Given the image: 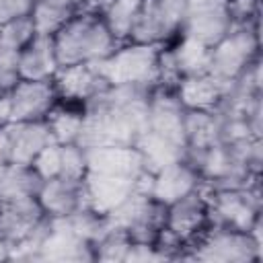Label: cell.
I'll return each mask as SVG.
<instances>
[{
	"mask_svg": "<svg viewBox=\"0 0 263 263\" xmlns=\"http://www.w3.org/2000/svg\"><path fill=\"white\" fill-rule=\"evenodd\" d=\"M78 6L74 0H33L31 6V21L35 35H51L58 33L74 14Z\"/></svg>",
	"mask_w": 263,
	"mask_h": 263,
	"instance_id": "cb8c5ba5",
	"label": "cell"
},
{
	"mask_svg": "<svg viewBox=\"0 0 263 263\" xmlns=\"http://www.w3.org/2000/svg\"><path fill=\"white\" fill-rule=\"evenodd\" d=\"M234 80H222L210 72L181 78L175 92L185 109L197 111H216L220 103L230 92Z\"/></svg>",
	"mask_w": 263,
	"mask_h": 263,
	"instance_id": "9a60e30c",
	"label": "cell"
},
{
	"mask_svg": "<svg viewBox=\"0 0 263 263\" xmlns=\"http://www.w3.org/2000/svg\"><path fill=\"white\" fill-rule=\"evenodd\" d=\"M117 45L103 14L90 10H78L58 33H53V49L60 68L95 64L107 58Z\"/></svg>",
	"mask_w": 263,
	"mask_h": 263,
	"instance_id": "7a4b0ae2",
	"label": "cell"
},
{
	"mask_svg": "<svg viewBox=\"0 0 263 263\" xmlns=\"http://www.w3.org/2000/svg\"><path fill=\"white\" fill-rule=\"evenodd\" d=\"M10 123V95L8 90L0 92V127Z\"/></svg>",
	"mask_w": 263,
	"mask_h": 263,
	"instance_id": "8d00e7d4",
	"label": "cell"
},
{
	"mask_svg": "<svg viewBox=\"0 0 263 263\" xmlns=\"http://www.w3.org/2000/svg\"><path fill=\"white\" fill-rule=\"evenodd\" d=\"M134 146L138 148L142 160H144V168L148 173H156L160 171L162 166L166 164H173V162H179V160H185L187 158V148L185 146H179L150 129H144L138 140L134 142Z\"/></svg>",
	"mask_w": 263,
	"mask_h": 263,
	"instance_id": "7402d4cb",
	"label": "cell"
},
{
	"mask_svg": "<svg viewBox=\"0 0 263 263\" xmlns=\"http://www.w3.org/2000/svg\"><path fill=\"white\" fill-rule=\"evenodd\" d=\"M8 257H10V245L0 238V261H8Z\"/></svg>",
	"mask_w": 263,
	"mask_h": 263,
	"instance_id": "f35d334b",
	"label": "cell"
},
{
	"mask_svg": "<svg viewBox=\"0 0 263 263\" xmlns=\"http://www.w3.org/2000/svg\"><path fill=\"white\" fill-rule=\"evenodd\" d=\"M146 261H166V257L156 249L154 242H132L125 255V263H146Z\"/></svg>",
	"mask_w": 263,
	"mask_h": 263,
	"instance_id": "d6a6232c",
	"label": "cell"
},
{
	"mask_svg": "<svg viewBox=\"0 0 263 263\" xmlns=\"http://www.w3.org/2000/svg\"><path fill=\"white\" fill-rule=\"evenodd\" d=\"M142 2L144 0H113L111 6L103 12V18L117 43L127 41Z\"/></svg>",
	"mask_w": 263,
	"mask_h": 263,
	"instance_id": "4316f807",
	"label": "cell"
},
{
	"mask_svg": "<svg viewBox=\"0 0 263 263\" xmlns=\"http://www.w3.org/2000/svg\"><path fill=\"white\" fill-rule=\"evenodd\" d=\"M45 218V212L37 195L0 199V238L10 245V249L29 236L37 224Z\"/></svg>",
	"mask_w": 263,
	"mask_h": 263,
	"instance_id": "4fadbf2b",
	"label": "cell"
},
{
	"mask_svg": "<svg viewBox=\"0 0 263 263\" xmlns=\"http://www.w3.org/2000/svg\"><path fill=\"white\" fill-rule=\"evenodd\" d=\"M82 121H84L82 105L64 103V101H58L45 117V123L51 132V138L58 144H74L80 136Z\"/></svg>",
	"mask_w": 263,
	"mask_h": 263,
	"instance_id": "d4e9b609",
	"label": "cell"
},
{
	"mask_svg": "<svg viewBox=\"0 0 263 263\" xmlns=\"http://www.w3.org/2000/svg\"><path fill=\"white\" fill-rule=\"evenodd\" d=\"M208 224H210V205H208V191L203 185H199L191 193L166 205L164 228L183 245V251L205 230Z\"/></svg>",
	"mask_w": 263,
	"mask_h": 263,
	"instance_id": "30bf717a",
	"label": "cell"
},
{
	"mask_svg": "<svg viewBox=\"0 0 263 263\" xmlns=\"http://www.w3.org/2000/svg\"><path fill=\"white\" fill-rule=\"evenodd\" d=\"M113 0H86L78 10H90V12H97V14H103L109 6H111Z\"/></svg>",
	"mask_w": 263,
	"mask_h": 263,
	"instance_id": "74e56055",
	"label": "cell"
},
{
	"mask_svg": "<svg viewBox=\"0 0 263 263\" xmlns=\"http://www.w3.org/2000/svg\"><path fill=\"white\" fill-rule=\"evenodd\" d=\"M10 162V140H8V123L0 127V168Z\"/></svg>",
	"mask_w": 263,
	"mask_h": 263,
	"instance_id": "d590c367",
	"label": "cell"
},
{
	"mask_svg": "<svg viewBox=\"0 0 263 263\" xmlns=\"http://www.w3.org/2000/svg\"><path fill=\"white\" fill-rule=\"evenodd\" d=\"M10 121H41L60 101L51 80H23L8 90Z\"/></svg>",
	"mask_w": 263,
	"mask_h": 263,
	"instance_id": "7c38bea8",
	"label": "cell"
},
{
	"mask_svg": "<svg viewBox=\"0 0 263 263\" xmlns=\"http://www.w3.org/2000/svg\"><path fill=\"white\" fill-rule=\"evenodd\" d=\"M37 261H95L92 245L84 240L70 224L68 216L49 218L47 232L41 240Z\"/></svg>",
	"mask_w": 263,
	"mask_h": 263,
	"instance_id": "8fae6325",
	"label": "cell"
},
{
	"mask_svg": "<svg viewBox=\"0 0 263 263\" xmlns=\"http://www.w3.org/2000/svg\"><path fill=\"white\" fill-rule=\"evenodd\" d=\"M37 199H39L45 216H49V218H62L80 208H86L82 179H70V177H62V175L45 179L39 187Z\"/></svg>",
	"mask_w": 263,
	"mask_h": 263,
	"instance_id": "e0dca14e",
	"label": "cell"
},
{
	"mask_svg": "<svg viewBox=\"0 0 263 263\" xmlns=\"http://www.w3.org/2000/svg\"><path fill=\"white\" fill-rule=\"evenodd\" d=\"M232 27H261V0H228Z\"/></svg>",
	"mask_w": 263,
	"mask_h": 263,
	"instance_id": "f546056e",
	"label": "cell"
},
{
	"mask_svg": "<svg viewBox=\"0 0 263 263\" xmlns=\"http://www.w3.org/2000/svg\"><path fill=\"white\" fill-rule=\"evenodd\" d=\"M185 18V0H144L127 41L158 43L173 41Z\"/></svg>",
	"mask_w": 263,
	"mask_h": 263,
	"instance_id": "52a82bcc",
	"label": "cell"
},
{
	"mask_svg": "<svg viewBox=\"0 0 263 263\" xmlns=\"http://www.w3.org/2000/svg\"><path fill=\"white\" fill-rule=\"evenodd\" d=\"M150 177L152 173H144L142 177H125V175H109V173H95L86 171L82 185H84V197L86 208L92 212L107 216L111 210H115L119 203H123L134 191L150 189Z\"/></svg>",
	"mask_w": 263,
	"mask_h": 263,
	"instance_id": "ba28073f",
	"label": "cell"
},
{
	"mask_svg": "<svg viewBox=\"0 0 263 263\" xmlns=\"http://www.w3.org/2000/svg\"><path fill=\"white\" fill-rule=\"evenodd\" d=\"M31 166L37 171V175L45 181L51 177H58L62 173V146L58 142H51L49 146H45L35 160L31 162Z\"/></svg>",
	"mask_w": 263,
	"mask_h": 263,
	"instance_id": "4dcf8cb0",
	"label": "cell"
},
{
	"mask_svg": "<svg viewBox=\"0 0 263 263\" xmlns=\"http://www.w3.org/2000/svg\"><path fill=\"white\" fill-rule=\"evenodd\" d=\"M74 2H76V6H78V8H80V6H82V4H84V2H86V0H74Z\"/></svg>",
	"mask_w": 263,
	"mask_h": 263,
	"instance_id": "ab89813d",
	"label": "cell"
},
{
	"mask_svg": "<svg viewBox=\"0 0 263 263\" xmlns=\"http://www.w3.org/2000/svg\"><path fill=\"white\" fill-rule=\"evenodd\" d=\"M8 140H10V162L27 164L35 160V156L53 142L51 132L41 121H10L8 123Z\"/></svg>",
	"mask_w": 263,
	"mask_h": 263,
	"instance_id": "ffe728a7",
	"label": "cell"
},
{
	"mask_svg": "<svg viewBox=\"0 0 263 263\" xmlns=\"http://www.w3.org/2000/svg\"><path fill=\"white\" fill-rule=\"evenodd\" d=\"M58 68L51 35H33V39L18 51L16 72L23 80H51Z\"/></svg>",
	"mask_w": 263,
	"mask_h": 263,
	"instance_id": "d6986e66",
	"label": "cell"
},
{
	"mask_svg": "<svg viewBox=\"0 0 263 263\" xmlns=\"http://www.w3.org/2000/svg\"><path fill=\"white\" fill-rule=\"evenodd\" d=\"M230 29L228 0H185V18L179 35H187L214 47Z\"/></svg>",
	"mask_w": 263,
	"mask_h": 263,
	"instance_id": "9c48e42d",
	"label": "cell"
},
{
	"mask_svg": "<svg viewBox=\"0 0 263 263\" xmlns=\"http://www.w3.org/2000/svg\"><path fill=\"white\" fill-rule=\"evenodd\" d=\"M132 238L121 232L107 228V232L92 245L95 261H109V263H125V255L129 251Z\"/></svg>",
	"mask_w": 263,
	"mask_h": 263,
	"instance_id": "f1b7e54d",
	"label": "cell"
},
{
	"mask_svg": "<svg viewBox=\"0 0 263 263\" xmlns=\"http://www.w3.org/2000/svg\"><path fill=\"white\" fill-rule=\"evenodd\" d=\"M162 45L158 43H119L107 58L95 62L97 72L109 86L138 84L154 88L158 86V55Z\"/></svg>",
	"mask_w": 263,
	"mask_h": 263,
	"instance_id": "277c9868",
	"label": "cell"
},
{
	"mask_svg": "<svg viewBox=\"0 0 263 263\" xmlns=\"http://www.w3.org/2000/svg\"><path fill=\"white\" fill-rule=\"evenodd\" d=\"M166 51L171 55L179 80L210 72L212 47H208L197 39H191L187 35H177L173 41L166 43Z\"/></svg>",
	"mask_w": 263,
	"mask_h": 263,
	"instance_id": "44dd1931",
	"label": "cell"
},
{
	"mask_svg": "<svg viewBox=\"0 0 263 263\" xmlns=\"http://www.w3.org/2000/svg\"><path fill=\"white\" fill-rule=\"evenodd\" d=\"M58 99L64 103L84 105L95 95H99L109 84L101 78L95 64H76V66H62L51 78Z\"/></svg>",
	"mask_w": 263,
	"mask_h": 263,
	"instance_id": "5bb4252c",
	"label": "cell"
},
{
	"mask_svg": "<svg viewBox=\"0 0 263 263\" xmlns=\"http://www.w3.org/2000/svg\"><path fill=\"white\" fill-rule=\"evenodd\" d=\"M35 35L33 21L29 14L0 23V51L18 53Z\"/></svg>",
	"mask_w": 263,
	"mask_h": 263,
	"instance_id": "83f0119b",
	"label": "cell"
},
{
	"mask_svg": "<svg viewBox=\"0 0 263 263\" xmlns=\"http://www.w3.org/2000/svg\"><path fill=\"white\" fill-rule=\"evenodd\" d=\"M205 191H208V205H210V224L249 232L253 224L263 218L261 216V179L242 187H222V189L205 187Z\"/></svg>",
	"mask_w": 263,
	"mask_h": 263,
	"instance_id": "5b68a950",
	"label": "cell"
},
{
	"mask_svg": "<svg viewBox=\"0 0 263 263\" xmlns=\"http://www.w3.org/2000/svg\"><path fill=\"white\" fill-rule=\"evenodd\" d=\"M16 58H18V53L0 51V92L10 90L18 80Z\"/></svg>",
	"mask_w": 263,
	"mask_h": 263,
	"instance_id": "836d02e7",
	"label": "cell"
},
{
	"mask_svg": "<svg viewBox=\"0 0 263 263\" xmlns=\"http://www.w3.org/2000/svg\"><path fill=\"white\" fill-rule=\"evenodd\" d=\"M259 58L261 27H232L212 47L210 74L222 80H236Z\"/></svg>",
	"mask_w": 263,
	"mask_h": 263,
	"instance_id": "8992f818",
	"label": "cell"
},
{
	"mask_svg": "<svg viewBox=\"0 0 263 263\" xmlns=\"http://www.w3.org/2000/svg\"><path fill=\"white\" fill-rule=\"evenodd\" d=\"M185 136H187V156H193L218 144L220 142V119L216 111L185 109Z\"/></svg>",
	"mask_w": 263,
	"mask_h": 263,
	"instance_id": "603a6c76",
	"label": "cell"
},
{
	"mask_svg": "<svg viewBox=\"0 0 263 263\" xmlns=\"http://www.w3.org/2000/svg\"><path fill=\"white\" fill-rule=\"evenodd\" d=\"M152 88L138 84L107 86L82 105L84 121L76 140L82 148L134 146L148 123Z\"/></svg>",
	"mask_w": 263,
	"mask_h": 263,
	"instance_id": "6da1fadb",
	"label": "cell"
},
{
	"mask_svg": "<svg viewBox=\"0 0 263 263\" xmlns=\"http://www.w3.org/2000/svg\"><path fill=\"white\" fill-rule=\"evenodd\" d=\"M43 179L33 166L8 162L0 168V199H16L37 195Z\"/></svg>",
	"mask_w": 263,
	"mask_h": 263,
	"instance_id": "484cf974",
	"label": "cell"
},
{
	"mask_svg": "<svg viewBox=\"0 0 263 263\" xmlns=\"http://www.w3.org/2000/svg\"><path fill=\"white\" fill-rule=\"evenodd\" d=\"M62 146V177L70 179H84L86 173V154L84 148L74 144H60Z\"/></svg>",
	"mask_w": 263,
	"mask_h": 263,
	"instance_id": "1f68e13d",
	"label": "cell"
},
{
	"mask_svg": "<svg viewBox=\"0 0 263 263\" xmlns=\"http://www.w3.org/2000/svg\"><path fill=\"white\" fill-rule=\"evenodd\" d=\"M33 0H0V23L31 12Z\"/></svg>",
	"mask_w": 263,
	"mask_h": 263,
	"instance_id": "e575fe53",
	"label": "cell"
},
{
	"mask_svg": "<svg viewBox=\"0 0 263 263\" xmlns=\"http://www.w3.org/2000/svg\"><path fill=\"white\" fill-rule=\"evenodd\" d=\"M84 154L86 171L125 177H142L146 173L144 160L136 146H95L84 148Z\"/></svg>",
	"mask_w": 263,
	"mask_h": 263,
	"instance_id": "ac0fdd59",
	"label": "cell"
},
{
	"mask_svg": "<svg viewBox=\"0 0 263 263\" xmlns=\"http://www.w3.org/2000/svg\"><path fill=\"white\" fill-rule=\"evenodd\" d=\"M263 257V240L251 232L208 224L205 230L185 247L181 261L208 263H257Z\"/></svg>",
	"mask_w": 263,
	"mask_h": 263,
	"instance_id": "3957f363",
	"label": "cell"
},
{
	"mask_svg": "<svg viewBox=\"0 0 263 263\" xmlns=\"http://www.w3.org/2000/svg\"><path fill=\"white\" fill-rule=\"evenodd\" d=\"M199 185H201V177H199L197 168L187 160H179V162L166 164L160 171L152 173L148 193L156 201L171 205L173 201L191 193Z\"/></svg>",
	"mask_w": 263,
	"mask_h": 263,
	"instance_id": "2e32d148",
	"label": "cell"
}]
</instances>
